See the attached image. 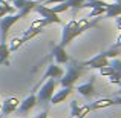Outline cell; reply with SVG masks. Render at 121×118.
Returning a JSON list of instances; mask_svg holds the SVG:
<instances>
[{"mask_svg":"<svg viewBox=\"0 0 121 118\" xmlns=\"http://www.w3.org/2000/svg\"><path fill=\"white\" fill-rule=\"evenodd\" d=\"M51 9H52L55 14H61V12H65V11H68L71 6L68 5L66 2H61V3H57V5H54V6H49Z\"/></svg>","mask_w":121,"mask_h":118,"instance_id":"cell-19","label":"cell"},{"mask_svg":"<svg viewBox=\"0 0 121 118\" xmlns=\"http://www.w3.org/2000/svg\"><path fill=\"white\" fill-rule=\"evenodd\" d=\"M118 86H120V87H121V81H120V84H118Z\"/></svg>","mask_w":121,"mask_h":118,"instance_id":"cell-33","label":"cell"},{"mask_svg":"<svg viewBox=\"0 0 121 118\" xmlns=\"http://www.w3.org/2000/svg\"><path fill=\"white\" fill-rule=\"evenodd\" d=\"M89 112H91L89 104H86V106H78V103L75 100L71 101V118H77L78 115H87Z\"/></svg>","mask_w":121,"mask_h":118,"instance_id":"cell-15","label":"cell"},{"mask_svg":"<svg viewBox=\"0 0 121 118\" xmlns=\"http://www.w3.org/2000/svg\"><path fill=\"white\" fill-rule=\"evenodd\" d=\"M35 104H39V101H37V95L31 94L29 97H26L20 104H18V107H17L15 112H17L18 115H25V114H28L32 107H35Z\"/></svg>","mask_w":121,"mask_h":118,"instance_id":"cell-8","label":"cell"},{"mask_svg":"<svg viewBox=\"0 0 121 118\" xmlns=\"http://www.w3.org/2000/svg\"><path fill=\"white\" fill-rule=\"evenodd\" d=\"M65 75V71H63L61 66H58L57 63H52V65L48 66V71L44 72L43 78H41V83H44L48 78H61Z\"/></svg>","mask_w":121,"mask_h":118,"instance_id":"cell-10","label":"cell"},{"mask_svg":"<svg viewBox=\"0 0 121 118\" xmlns=\"http://www.w3.org/2000/svg\"><path fill=\"white\" fill-rule=\"evenodd\" d=\"M61 2H66V0H46V2H43V5H57V3H61Z\"/></svg>","mask_w":121,"mask_h":118,"instance_id":"cell-27","label":"cell"},{"mask_svg":"<svg viewBox=\"0 0 121 118\" xmlns=\"http://www.w3.org/2000/svg\"><path fill=\"white\" fill-rule=\"evenodd\" d=\"M34 11H35L37 14H40V17H43L44 20L49 22V25L51 23H61V18L58 17V14H55V12L46 5H37Z\"/></svg>","mask_w":121,"mask_h":118,"instance_id":"cell-6","label":"cell"},{"mask_svg":"<svg viewBox=\"0 0 121 118\" xmlns=\"http://www.w3.org/2000/svg\"><path fill=\"white\" fill-rule=\"evenodd\" d=\"M81 66L91 68V69H101V68H104V66H109V58L101 52V54H98V55L89 58L87 61H81Z\"/></svg>","mask_w":121,"mask_h":118,"instance_id":"cell-7","label":"cell"},{"mask_svg":"<svg viewBox=\"0 0 121 118\" xmlns=\"http://www.w3.org/2000/svg\"><path fill=\"white\" fill-rule=\"evenodd\" d=\"M52 57L55 58V61L58 63V65H66V63L69 61V55L66 54L65 48L60 46V44H57L52 49Z\"/></svg>","mask_w":121,"mask_h":118,"instance_id":"cell-13","label":"cell"},{"mask_svg":"<svg viewBox=\"0 0 121 118\" xmlns=\"http://www.w3.org/2000/svg\"><path fill=\"white\" fill-rule=\"evenodd\" d=\"M113 101H115V104H121V95H120L118 98H115V100H113Z\"/></svg>","mask_w":121,"mask_h":118,"instance_id":"cell-31","label":"cell"},{"mask_svg":"<svg viewBox=\"0 0 121 118\" xmlns=\"http://www.w3.org/2000/svg\"><path fill=\"white\" fill-rule=\"evenodd\" d=\"M0 118H2V115H0Z\"/></svg>","mask_w":121,"mask_h":118,"instance_id":"cell-36","label":"cell"},{"mask_svg":"<svg viewBox=\"0 0 121 118\" xmlns=\"http://www.w3.org/2000/svg\"><path fill=\"white\" fill-rule=\"evenodd\" d=\"M86 2H92V0H86Z\"/></svg>","mask_w":121,"mask_h":118,"instance_id":"cell-34","label":"cell"},{"mask_svg":"<svg viewBox=\"0 0 121 118\" xmlns=\"http://www.w3.org/2000/svg\"><path fill=\"white\" fill-rule=\"evenodd\" d=\"M106 14V8L104 6H97V8H92L91 14L87 15L89 18H95V17H100V15H104Z\"/></svg>","mask_w":121,"mask_h":118,"instance_id":"cell-20","label":"cell"},{"mask_svg":"<svg viewBox=\"0 0 121 118\" xmlns=\"http://www.w3.org/2000/svg\"><path fill=\"white\" fill-rule=\"evenodd\" d=\"M115 48H121V32L118 34V37H117V40H115V44H113Z\"/></svg>","mask_w":121,"mask_h":118,"instance_id":"cell-28","label":"cell"},{"mask_svg":"<svg viewBox=\"0 0 121 118\" xmlns=\"http://www.w3.org/2000/svg\"><path fill=\"white\" fill-rule=\"evenodd\" d=\"M23 17H26V15L22 11H18V14H8L5 17H2V20H0V43H6L9 29L14 26V23H17Z\"/></svg>","mask_w":121,"mask_h":118,"instance_id":"cell-3","label":"cell"},{"mask_svg":"<svg viewBox=\"0 0 121 118\" xmlns=\"http://www.w3.org/2000/svg\"><path fill=\"white\" fill-rule=\"evenodd\" d=\"M109 65L113 68V71L117 72V74L121 77V60L118 58V57H115V58H112V60H109Z\"/></svg>","mask_w":121,"mask_h":118,"instance_id":"cell-22","label":"cell"},{"mask_svg":"<svg viewBox=\"0 0 121 118\" xmlns=\"http://www.w3.org/2000/svg\"><path fill=\"white\" fill-rule=\"evenodd\" d=\"M100 71V75H103V77H110V75H113V74H117L115 71H113V68L112 66H104V68H101V69H98Z\"/></svg>","mask_w":121,"mask_h":118,"instance_id":"cell-24","label":"cell"},{"mask_svg":"<svg viewBox=\"0 0 121 118\" xmlns=\"http://www.w3.org/2000/svg\"><path fill=\"white\" fill-rule=\"evenodd\" d=\"M9 2H14V0H9Z\"/></svg>","mask_w":121,"mask_h":118,"instance_id":"cell-35","label":"cell"},{"mask_svg":"<svg viewBox=\"0 0 121 118\" xmlns=\"http://www.w3.org/2000/svg\"><path fill=\"white\" fill-rule=\"evenodd\" d=\"M68 72L60 78V86L61 87H74V84L78 81V78L86 72V68L81 66L78 61H68Z\"/></svg>","mask_w":121,"mask_h":118,"instance_id":"cell-2","label":"cell"},{"mask_svg":"<svg viewBox=\"0 0 121 118\" xmlns=\"http://www.w3.org/2000/svg\"><path fill=\"white\" fill-rule=\"evenodd\" d=\"M15 11H17V9H15L14 5H11V3L6 2V0H0V17H5V15H8V14H14Z\"/></svg>","mask_w":121,"mask_h":118,"instance_id":"cell-18","label":"cell"},{"mask_svg":"<svg viewBox=\"0 0 121 118\" xmlns=\"http://www.w3.org/2000/svg\"><path fill=\"white\" fill-rule=\"evenodd\" d=\"M48 117H49V114H48L46 110H43V112H41V114H39V115H37L35 118H48Z\"/></svg>","mask_w":121,"mask_h":118,"instance_id":"cell-29","label":"cell"},{"mask_svg":"<svg viewBox=\"0 0 121 118\" xmlns=\"http://www.w3.org/2000/svg\"><path fill=\"white\" fill-rule=\"evenodd\" d=\"M110 106H115V101L110 100V98H101V100H97L89 104L91 110H98V109H104V107H110Z\"/></svg>","mask_w":121,"mask_h":118,"instance_id":"cell-17","label":"cell"},{"mask_svg":"<svg viewBox=\"0 0 121 118\" xmlns=\"http://www.w3.org/2000/svg\"><path fill=\"white\" fill-rule=\"evenodd\" d=\"M94 22H89V18H81V20H71L69 23L65 25L63 28V34H61V41L60 46L66 48L74 39H77L78 35H81L84 31L91 29L94 26Z\"/></svg>","mask_w":121,"mask_h":118,"instance_id":"cell-1","label":"cell"},{"mask_svg":"<svg viewBox=\"0 0 121 118\" xmlns=\"http://www.w3.org/2000/svg\"><path fill=\"white\" fill-rule=\"evenodd\" d=\"M104 2H107V3H109V2H118V0H104Z\"/></svg>","mask_w":121,"mask_h":118,"instance_id":"cell-32","label":"cell"},{"mask_svg":"<svg viewBox=\"0 0 121 118\" xmlns=\"http://www.w3.org/2000/svg\"><path fill=\"white\" fill-rule=\"evenodd\" d=\"M117 18V28L121 31V15H118V17H115Z\"/></svg>","mask_w":121,"mask_h":118,"instance_id":"cell-30","label":"cell"},{"mask_svg":"<svg viewBox=\"0 0 121 118\" xmlns=\"http://www.w3.org/2000/svg\"><path fill=\"white\" fill-rule=\"evenodd\" d=\"M121 52V51H120V48H115V46H113L112 48V49H109V51H106V52H103L104 54V55H106L107 57V58H115V57H118V54Z\"/></svg>","mask_w":121,"mask_h":118,"instance_id":"cell-25","label":"cell"},{"mask_svg":"<svg viewBox=\"0 0 121 118\" xmlns=\"http://www.w3.org/2000/svg\"><path fill=\"white\" fill-rule=\"evenodd\" d=\"M48 25H49V22L44 20V18L41 17L39 20H34L32 23H31V29H41L43 26H48Z\"/></svg>","mask_w":121,"mask_h":118,"instance_id":"cell-21","label":"cell"},{"mask_svg":"<svg viewBox=\"0 0 121 118\" xmlns=\"http://www.w3.org/2000/svg\"><path fill=\"white\" fill-rule=\"evenodd\" d=\"M12 5L15 6V9H17V11H22L25 15H28L31 11H34V9H35V6L40 5V3L35 2V0H14V2H12Z\"/></svg>","mask_w":121,"mask_h":118,"instance_id":"cell-9","label":"cell"},{"mask_svg":"<svg viewBox=\"0 0 121 118\" xmlns=\"http://www.w3.org/2000/svg\"><path fill=\"white\" fill-rule=\"evenodd\" d=\"M120 81H121V77L118 74H113L109 77V83H112V84H120Z\"/></svg>","mask_w":121,"mask_h":118,"instance_id":"cell-26","label":"cell"},{"mask_svg":"<svg viewBox=\"0 0 121 118\" xmlns=\"http://www.w3.org/2000/svg\"><path fill=\"white\" fill-rule=\"evenodd\" d=\"M18 104H20V101H18L15 97L6 98V100L2 103V112L5 114V115H9V114H12V112H15V110H17Z\"/></svg>","mask_w":121,"mask_h":118,"instance_id":"cell-12","label":"cell"},{"mask_svg":"<svg viewBox=\"0 0 121 118\" xmlns=\"http://www.w3.org/2000/svg\"><path fill=\"white\" fill-rule=\"evenodd\" d=\"M41 31L43 29H28V31H25L23 32V35L22 37H17V39H14L11 41V44H8V48H9V51L11 52H14V51H17L20 46H23L26 41H29V40H32V39H35L37 35H40L41 34Z\"/></svg>","mask_w":121,"mask_h":118,"instance_id":"cell-5","label":"cell"},{"mask_svg":"<svg viewBox=\"0 0 121 118\" xmlns=\"http://www.w3.org/2000/svg\"><path fill=\"white\" fill-rule=\"evenodd\" d=\"M77 91L83 97H92V95L95 94V77H91V80H89L87 83L80 84L77 87Z\"/></svg>","mask_w":121,"mask_h":118,"instance_id":"cell-11","label":"cell"},{"mask_svg":"<svg viewBox=\"0 0 121 118\" xmlns=\"http://www.w3.org/2000/svg\"><path fill=\"white\" fill-rule=\"evenodd\" d=\"M71 92H72V87H61L58 92H54V95H52V98H51L49 103L54 104V106H55V104L63 103V101L69 97V94H71Z\"/></svg>","mask_w":121,"mask_h":118,"instance_id":"cell-14","label":"cell"},{"mask_svg":"<svg viewBox=\"0 0 121 118\" xmlns=\"http://www.w3.org/2000/svg\"><path fill=\"white\" fill-rule=\"evenodd\" d=\"M104 15H106V17H118V15H121V0L107 3L106 14H104Z\"/></svg>","mask_w":121,"mask_h":118,"instance_id":"cell-16","label":"cell"},{"mask_svg":"<svg viewBox=\"0 0 121 118\" xmlns=\"http://www.w3.org/2000/svg\"><path fill=\"white\" fill-rule=\"evenodd\" d=\"M54 92H55V80L54 78H48L46 81L41 84L39 94H37V101L39 104H46L51 101Z\"/></svg>","mask_w":121,"mask_h":118,"instance_id":"cell-4","label":"cell"},{"mask_svg":"<svg viewBox=\"0 0 121 118\" xmlns=\"http://www.w3.org/2000/svg\"><path fill=\"white\" fill-rule=\"evenodd\" d=\"M66 3H68L71 8H75V9H81L84 8V3L86 0H66Z\"/></svg>","mask_w":121,"mask_h":118,"instance_id":"cell-23","label":"cell"}]
</instances>
